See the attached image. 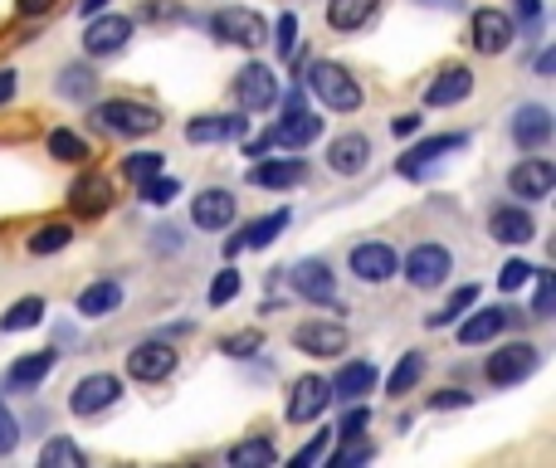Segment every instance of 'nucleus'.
Segmentation results:
<instances>
[{
  "label": "nucleus",
  "mask_w": 556,
  "mask_h": 468,
  "mask_svg": "<svg viewBox=\"0 0 556 468\" xmlns=\"http://www.w3.org/2000/svg\"><path fill=\"white\" fill-rule=\"evenodd\" d=\"M468 400H474L468 390H439V395L429 400V410H458V405H468Z\"/></svg>",
  "instance_id": "obj_51"
},
{
  "label": "nucleus",
  "mask_w": 556,
  "mask_h": 468,
  "mask_svg": "<svg viewBox=\"0 0 556 468\" xmlns=\"http://www.w3.org/2000/svg\"><path fill=\"white\" fill-rule=\"evenodd\" d=\"M273 444L269 439H244V444H234L230 448V464L234 468H273Z\"/></svg>",
  "instance_id": "obj_34"
},
{
  "label": "nucleus",
  "mask_w": 556,
  "mask_h": 468,
  "mask_svg": "<svg viewBox=\"0 0 556 468\" xmlns=\"http://www.w3.org/2000/svg\"><path fill=\"white\" fill-rule=\"evenodd\" d=\"M449 269H454V253H449L444 244H415V249L405 253L410 288H439V283L449 278Z\"/></svg>",
  "instance_id": "obj_4"
},
{
  "label": "nucleus",
  "mask_w": 556,
  "mask_h": 468,
  "mask_svg": "<svg viewBox=\"0 0 556 468\" xmlns=\"http://www.w3.org/2000/svg\"><path fill=\"white\" fill-rule=\"evenodd\" d=\"M513 136H517V146H527V152L546 146L552 142V113H546L542 103H522L513 117Z\"/></svg>",
  "instance_id": "obj_20"
},
{
  "label": "nucleus",
  "mask_w": 556,
  "mask_h": 468,
  "mask_svg": "<svg viewBox=\"0 0 556 468\" xmlns=\"http://www.w3.org/2000/svg\"><path fill=\"white\" fill-rule=\"evenodd\" d=\"M259 347H263L259 332H234V337H224V351H230V356H254Z\"/></svg>",
  "instance_id": "obj_49"
},
{
  "label": "nucleus",
  "mask_w": 556,
  "mask_h": 468,
  "mask_svg": "<svg viewBox=\"0 0 556 468\" xmlns=\"http://www.w3.org/2000/svg\"><path fill=\"white\" fill-rule=\"evenodd\" d=\"M318 136H322V117L302 113L298 93H288V113H283V122H273L259 142H249V156L269 152V146H308V142H318Z\"/></svg>",
  "instance_id": "obj_2"
},
{
  "label": "nucleus",
  "mask_w": 556,
  "mask_h": 468,
  "mask_svg": "<svg viewBox=\"0 0 556 468\" xmlns=\"http://www.w3.org/2000/svg\"><path fill=\"white\" fill-rule=\"evenodd\" d=\"M288 283L302 292L308 302H327V308H337V278H332V269L322 259H302L293 263Z\"/></svg>",
  "instance_id": "obj_11"
},
{
  "label": "nucleus",
  "mask_w": 556,
  "mask_h": 468,
  "mask_svg": "<svg viewBox=\"0 0 556 468\" xmlns=\"http://www.w3.org/2000/svg\"><path fill=\"white\" fill-rule=\"evenodd\" d=\"M332 405V380L322 376H298L288 390V419L293 425H308V419H322V410Z\"/></svg>",
  "instance_id": "obj_8"
},
{
  "label": "nucleus",
  "mask_w": 556,
  "mask_h": 468,
  "mask_svg": "<svg viewBox=\"0 0 556 468\" xmlns=\"http://www.w3.org/2000/svg\"><path fill=\"white\" fill-rule=\"evenodd\" d=\"M210 29H215V39H224V44H240V49L263 44V20L254 15V10H240V5L215 10Z\"/></svg>",
  "instance_id": "obj_9"
},
{
  "label": "nucleus",
  "mask_w": 556,
  "mask_h": 468,
  "mask_svg": "<svg viewBox=\"0 0 556 468\" xmlns=\"http://www.w3.org/2000/svg\"><path fill=\"white\" fill-rule=\"evenodd\" d=\"M293 347L302 351V356H337V351H347V327L341 322H302L298 332H293Z\"/></svg>",
  "instance_id": "obj_13"
},
{
  "label": "nucleus",
  "mask_w": 556,
  "mask_h": 468,
  "mask_svg": "<svg viewBox=\"0 0 556 468\" xmlns=\"http://www.w3.org/2000/svg\"><path fill=\"white\" fill-rule=\"evenodd\" d=\"M249 132V117H224V113H210V117H191L185 122V142L191 146H210V142H234V136Z\"/></svg>",
  "instance_id": "obj_16"
},
{
  "label": "nucleus",
  "mask_w": 556,
  "mask_h": 468,
  "mask_svg": "<svg viewBox=\"0 0 556 468\" xmlns=\"http://www.w3.org/2000/svg\"><path fill=\"white\" fill-rule=\"evenodd\" d=\"M93 83H98V78L88 74L83 64H68L64 74H59V93H64V98H74V103H83V98L93 93Z\"/></svg>",
  "instance_id": "obj_40"
},
{
  "label": "nucleus",
  "mask_w": 556,
  "mask_h": 468,
  "mask_svg": "<svg viewBox=\"0 0 556 468\" xmlns=\"http://www.w3.org/2000/svg\"><path fill=\"white\" fill-rule=\"evenodd\" d=\"M15 10L35 20V15H49V10H54V0H15Z\"/></svg>",
  "instance_id": "obj_54"
},
{
  "label": "nucleus",
  "mask_w": 556,
  "mask_h": 468,
  "mask_svg": "<svg viewBox=\"0 0 556 468\" xmlns=\"http://www.w3.org/2000/svg\"><path fill=\"white\" fill-rule=\"evenodd\" d=\"M396 269H400V259L390 244H357L351 249V273L361 283H386V278H396Z\"/></svg>",
  "instance_id": "obj_17"
},
{
  "label": "nucleus",
  "mask_w": 556,
  "mask_h": 468,
  "mask_svg": "<svg viewBox=\"0 0 556 468\" xmlns=\"http://www.w3.org/2000/svg\"><path fill=\"white\" fill-rule=\"evenodd\" d=\"M176 370V351L166 341H142L127 351V376L132 380H166Z\"/></svg>",
  "instance_id": "obj_14"
},
{
  "label": "nucleus",
  "mask_w": 556,
  "mask_h": 468,
  "mask_svg": "<svg viewBox=\"0 0 556 468\" xmlns=\"http://www.w3.org/2000/svg\"><path fill=\"white\" fill-rule=\"evenodd\" d=\"M390 132H396V136H415V132H419V117H415V113L390 117Z\"/></svg>",
  "instance_id": "obj_52"
},
{
  "label": "nucleus",
  "mask_w": 556,
  "mask_h": 468,
  "mask_svg": "<svg viewBox=\"0 0 556 468\" xmlns=\"http://www.w3.org/2000/svg\"><path fill=\"white\" fill-rule=\"evenodd\" d=\"M507 185H513V195H522V200H546L556 185V166L546 161V156H527V161L513 166Z\"/></svg>",
  "instance_id": "obj_12"
},
{
  "label": "nucleus",
  "mask_w": 556,
  "mask_h": 468,
  "mask_svg": "<svg viewBox=\"0 0 556 468\" xmlns=\"http://www.w3.org/2000/svg\"><path fill=\"white\" fill-rule=\"evenodd\" d=\"M366 425H371V410H366V400H351V410H347V415H341V429H337V434H341V439H357Z\"/></svg>",
  "instance_id": "obj_46"
},
{
  "label": "nucleus",
  "mask_w": 556,
  "mask_h": 468,
  "mask_svg": "<svg viewBox=\"0 0 556 468\" xmlns=\"http://www.w3.org/2000/svg\"><path fill=\"white\" fill-rule=\"evenodd\" d=\"M273 49H279V58L298 54V15H279V25H273Z\"/></svg>",
  "instance_id": "obj_41"
},
{
  "label": "nucleus",
  "mask_w": 556,
  "mask_h": 468,
  "mask_svg": "<svg viewBox=\"0 0 556 468\" xmlns=\"http://www.w3.org/2000/svg\"><path fill=\"white\" fill-rule=\"evenodd\" d=\"M366 161H371V142L361 132H347V136H337V142L327 146V166L337 176H361L366 171Z\"/></svg>",
  "instance_id": "obj_23"
},
{
  "label": "nucleus",
  "mask_w": 556,
  "mask_h": 468,
  "mask_svg": "<svg viewBox=\"0 0 556 468\" xmlns=\"http://www.w3.org/2000/svg\"><path fill=\"white\" fill-rule=\"evenodd\" d=\"M98 122H103L107 132H117V136H152L156 127H161V113L146 107V103L107 98V103H98Z\"/></svg>",
  "instance_id": "obj_3"
},
{
  "label": "nucleus",
  "mask_w": 556,
  "mask_h": 468,
  "mask_svg": "<svg viewBox=\"0 0 556 468\" xmlns=\"http://www.w3.org/2000/svg\"><path fill=\"white\" fill-rule=\"evenodd\" d=\"M513 39H517V29L503 10H478L474 15V49L478 54H503Z\"/></svg>",
  "instance_id": "obj_19"
},
{
  "label": "nucleus",
  "mask_w": 556,
  "mask_h": 468,
  "mask_svg": "<svg viewBox=\"0 0 556 468\" xmlns=\"http://www.w3.org/2000/svg\"><path fill=\"white\" fill-rule=\"evenodd\" d=\"M288 220H293L288 205H283V210H273V214H263V220H249V224H244V234H234V239L224 244V253L234 259L240 249H269V244L288 230Z\"/></svg>",
  "instance_id": "obj_15"
},
{
  "label": "nucleus",
  "mask_w": 556,
  "mask_h": 468,
  "mask_svg": "<svg viewBox=\"0 0 556 468\" xmlns=\"http://www.w3.org/2000/svg\"><path fill=\"white\" fill-rule=\"evenodd\" d=\"M49 156H59V161H83L88 142L78 132H68V127H54V132H49Z\"/></svg>",
  "instance_id": "obj_38"
},
{
  "label": "nucleus",
  "mask_w": 556,
  "mask_h": 468,
  "mask_svg": "<svg viewBox=\"0 0 556 468\" xmlns=\"http://www.w3.org/2000/svg\"><path fill=\"white\" fill-rule=\"evenodd\" d=\"M488 234L497 244H527V239H536V220L527 210H517V205H503V210L488 214Z\"/></svg>",
  "instance_id": "obj_22"
},
{
  "label": "nucleus",
  "mask_w": 556,
  "mask_h": 468,
  "mask_svg": "<svg viewBox=\"0 0 556 468\" xmlns=\"http://www.w3.org/2000/svg\"><path fill=\"white\" fill-rule=\"evenodd\" d=\"M234 292H240V273H234V269H220V273H215V283H210V308H224Z\"/></svg>",
  "instance_id": "obj_45"
},
{
  "label": "nucleus",
  "mask_w": 556,
  "mask_h": 468,
  "mask_svg": "<svg viewBox=\"0 0 556 468\" xmlns=\"http://www.w3.org/2000/svg\"><path fill=\"white\" fill-rule=\"evenodd\" d=\"M254 185H263V191H288V185H302L308 181V166L298 161V156H288V161H259L249 171Z\"/></svg>",
  "instance_id": "obj_24"
},
{
  "label": "nucleus",
  "mask_w": 556,
  "mask_h": 468,
  "mask_svg": "<svg viewBox=\"0 0 556 468\" xmlns=\"http://www.w3.org/2000/svg\"><path fill=\"white\" fill-rule=\"evenodd\" d=\"M117 395H122V380L107 376V370H98V376H83L74 386V395H68V410L74 415H103L107 405H117Z\"/></svg>",
  "instance_id": "obj_7"
},
{
  "label": "nucleus",
  "mask_w": 556,
  "mask_h": 468,
  "mask_svg": "<svg viewBox=\"0 0 556 468\" xmlns=\"http://www.w3.org/2000/svg\"><path fill=\"white\" fill-rule=\"evenodd\" d=\"M39 317H44V298H20V302H10V312L0 317V327L25 332V327H39Z\"/></svg>",
  "instance_id": "obj_35"
},
{
  "label": "nucleus",
  "mask_w": 556,
  "mask_h": 468,
  "mask_svg": "<svg viewBox=\"0 0 556 468\" xmlns=\"http://www.w3.org/2000/svg\"><path fill=\"white\" fill-rule=\"evenodd\" d=\"M68 205H74V214H83V220H98V214L113 205V191H107L103 176H83V181H74V191H68Z\"/></svg>",
  "instance_id": "obj_25"
},
{
  "label": "nucleus",
  "mask_w": 556,
  "mask_h": 468,
  "mask_svg": "<svg viewBox=\"0 0 556 468\" xmlns=\"http://www.w3.org/2000/svg\"><path fill=\"white\" fill-rule=\"evenodd\" d=\"M68 239H74L68 224H39V230L29 234V253H59V249H68Z\"/></svg>",
  "instance_id": "obj_39"
},
{
  "label": "nucleus",
  "mask_w": 556,
  "mask_h": 468,
  "mask_svg": "<svg viewBox=\"0 0 556 468\" xmlns=\"http://www.w3.org/2000/svg\"><path fill=\"white\" fill-rule=\"evenodd\" d=\"M327 429H322V434L318 439H312V444H302L298 448V454H293V468H302V464H318V458H327Z\"/></svg>",
  "instance_id": "obj_50"
},
{
  "label": "nucleus",
  "mask_w": 556,
  "mask_h": 468,
  "mask_svg": "<svg viewBox=\"0 0 556 468\" xmlns=\"http://www.w3.org/2000/svg\"><path fill=\"white\" fill-rule=\"evenodd\" d=\"M371 386H376V366L371 361H347L337 370V380H332V400H361Z\"/></svg>",
  "instance_id": "obj_28"
},
{
  "label": "nucleus",
  "mask_w": 556,
  "mask_h": 468,
  "mask_svg": "<svg viewBox=\"0 0 556 468\" xmlns=\"http://www.w3.org/2000/svg\"><path fill=\"white\" fill-rule=\"evenodd\" d=\"M234 98L244 103V113H263V107L279 103V78L269 64H244L234 74Z\"/></svg>",
  "instance_id": "obj_6"
},
{
  "label": "nucleus",
  "mask_w": 556,
  "mask_h": 468,
  "mask_svg": "<svg viewBox=\"0 0 556 468\" xmlns=\"http://www.w3.org/2000/svg\"><path fill=\"white\" fill-rule=\"evenodd\" d=\"M536 278V302H532V317H552V302H556V283L546 269H532Z\"/></svg>",
  "instance_id": "obj_43"
},
{
  "label": "nucleus",
  "mask_w": 556,
  "mask_h": 468,
  "mask_svg": "<svg viewBox=\"0 0 556 468\" xmlns=\"http://www.w3.org/2000/svg\"><path fill=\"white\" fill-rule=\"evenodd\" d=\"M371 454H376V448H371L366 439L357 434V439H347V444H341L337 454H332V468H357V464H366Z\"/></svg>",
  "instance_id": "obj_42"
},
{
  "label": "nucleus",
  "mask_w": 556,
  "mask_h": 468,
  "mask_svg": "<svg viewBox=\"0 0 556 468\" xmlns=\"http://www.w3.org/2000/svg\"><path fill=\"white\" fill-rule=\"evenodd\" d=\"M503 327H507V312L503 308H478L474 317L458 322V341H464V347H478V341H493Z\"/></svg>",
  "instance_id": "obj_29"
},
{
  "label": "nucleus",
  "mask_w": 556,
  "mask_h": 468,
  "mask_svg": "<svg viewBox=\"0 0 556 468\" xmlns=\"http://www.w3.org/2000/svg\"><path fill=\"white\" fill-rule=\"evenodd\" d=\"M54 366H59V351H35V356H20L15 366L5 370V390H35Z\"/></svg>",
  "instance_id": "obj_27"
},
{
  "label": "nucleus",
  "mask_w": 556,
  "mask_h": 468,
  "mask_svg": "<svg viewBox=\"0 0 556 468\" xmlns=\"http://www.w3.org/2000/svg\"><path fill=\"white\" fill-rule=\"evenodd\" d=\"M39 464L44 468H83L88 454L74 444V439H49V444L39 448Z\"/></svg>",
  "instance_id": "obj_32"
},
{
  "label": "nucleus",
  "mask_w": 556,
  "mask_h": 468,
  "mask_svg": "<svg viewBox=\"0 0 556 468\" xmlns=\"http://www.w3.org/2000/svg\"><path fill=\"white\" fill-rule=\"evenodd\" d=\"M517 5V15L527 20V25H536V15H542V0H513Z\"/></svg>",
  "instance_id": "obj_55"
},
{
  "label": "nucleus",
  "mask_w": 556,
  "mask_h": 468,
  "mask_svg": "<svg viewBox=\"0 0 556 468\" xmlns=\"http://www.w3.org/2000/svg\"><path fill=\"white\" fill-rule=\"evenodd\" d=\"M376 15V0H332L327 5V25L332 29H361Z\"/></svg>",
  "instance_id": "obj_31"
},
{
  "label": "nucleus",
  "mask_w": 556,
  "mask_h": 468,
  "mask_svg": "<svg viewBox=\"0 0 556 468\" xmlns=\"http://www.w3.org/2000/svg\"><path fill=\"white\" fill-rule=\"evenodd\" d=\"M552 68H556V54H552V49H546V54L536 58V74H552Z\"/></svg>",
  "instance_id": "obj_57"
},
{
  "label": "nucleus",
  "mask_w": 556,
  "mask_h": 468,
  "mask_svg": "<svg viewBox=\"0 0 556 468\" xmlns=\"http://www.w3.org/2000/svg\"><path fill=\"white\" fill-rule=\"evenodd\" d=\"M15 88H20V74H15V68H0V107L15 98Z\"/></svg>",
  "instance_id": "obj_53"
},
{
  "label": "nucleus",
  "mask_w": 556,
  "mask_h": 468,
  "mask_svg": "<svg viewBox=\"0 0 556 468\" xmlns=\"http://www.w3.org/2000/svg\"><path fill=\"white\" fill-rule=\"evenodd\" d=\"M161 166H166V156H161V152L122 156V176H127L132 185H142V181H152V176H161Z\"/></svg>",
  "instance_id": "obj_37"
},
{
  "label": "nucleus",
  "mask_w": 556,
  "mask_h": 468,
  "mask_svg": "<svg viewBox=\"0 0 556 468\" xmlns=\"http://www.w3.org/2000/svg\"><path fill=\"white\" fill-rule=\"evenodd\" d=\"M15 444H20V419L10 415V405L0 400V454H15Z\"/></svg>",
  "instance_id": "obj_48"
},
{
  "label": "nucleus",
  "mask_w": 556,
  "mask_h": 468,
  "mask_svg": "<svg viewBox=\"0 0 556 468\" xmlns=\"http://www.w3.org/2000/svg\"><path fill=\"white\" fill-rule=\"evenodd\" d=\"M474 302H478V283H468V288H454V298L444 302V312H429L425 327H435V332H439V327H449V322H458L468 308H474Z\"/></svg>",
  "instance_id": "obj_33"
},
{
  "label": "nucleus",
  "mask_w": 556,
  "mask_h": 468,
  "mask_svg": "<svg viewBox=\"0 0 556 468\" xmlns=\"http://www.w3.org/2000/svg\"><path fill=\"white\" fill-rule=\"evenodd\" d=\"M468 93H474V74H468L464 64H449L444 74L425 88V103L429 107H454V103H464Z\"/></svg>",
  "instance_id": "obj_21"
},
{
  "label": "nucleus",
  "mask_w": 556,
  "mask_h": 468,
  "mask_svg": "<svg viewBox=\"0 0 556 468\" xmlns=\"http://www.w3.org/2000/svg\"><path fill=\"white\" fill-rule=\"evenodd\" d=\"M419 376H425V356H419V351H405V356H400V366L390 370V395H405V390H415Z\"/></svg>",
  "instance_id": "obj_36"
},
{
  "label": "nucleus",
  "mask_w": 556,
  "mask_h": 468,
  "mask_svg": "<svg viewBox=\"0 0 556 468\" xmlns=\"http://www.w3.org/2000/svg\"><path fill=\"white\" fill-rule=\"evenodd\" d=\"M127 39H132V20L127 15H98L93 25H88V35H83V49L88 54H98V58H107V54H117Z\"/></svg>",
  "instance_id": "obj_18"
},
{
  "label": "nucleus",
  "mask_w": 556,
  "mask_h": 468,
  "mask_svg": "<svg viewBox=\"0 0 556 468\" xmlns=\"http://www.w3.org/2000/svg\"><path fill=\"white\" fill-rule=\"evenodd\" d=\"M527 278H532V263L507 259V263H503V273H497V288H503V292H517Z\"/></svg>",
  "instance_id": "obj_47"
},
{
  "label": "nucleus",
  "mask_w": 556,
  "mask_h": 468,
  "mask_svg": "<svg viewBox=\"0 0 556 468\" xmlns=\"http://www.w3.org/2000/svg\"><path fill=\"white\" fill-rule=\"evenodd\" d=\"M425 5H444V10H454V5H458V0H425Z\"/></svg>",
  "instance_id": "obj_58"
},
{
  "label": "nucleus",
  "mask_w": 556,
  "mask_h": 468,
  "mask_svg": "<svg viewBox=\"0 0 556 468\" xmlns=\"http://www.w3.org/2000/svg\"><path fill=\"white\" fill-rule=\"evenodd\" d=\"M536 370V347L532 341H507L503 351H493L483 366V376L493 380V386H517V380H527Z\"/></svg>",
  "instance_id": "obj_5"
},
{
  "label": "nucleus",
  "mask_w": 556,
  "mask_h": 468,
  "mask_svg": "<svg viewBox=\"0 0 556 468\" xmlns=\"http://www.w3.org/2000/svg\"><path fill=\"white\" fill-rule=\"evenodd\" d=\"M308 93L318 98L322 107H332V113H357L361 107V83L341 64H332V58H318V64L308 68Z\"/></svg>",
  "instance_id": "obj_1"
},
{
  "label": "nucleus",
  "mask_w": 556,
  "mask_h": 468,
  "mask_svg": "<svg viewBox=\"0 0 556 468\" xmlns=\"http://www.w3.org/2000/svg\"><path fill=\"white\" fill-rule=\"evenodd\" d=\"M191 220L201 224V230H224V224L234 220V195L230 191H201L191 205Z\"/></svg>",
  "instance_id": "obj_26"
},
{
  "label": "nucleus",
  "mask_w": 556,
  "mask_h": 468,
  "mask_svg": "<svg viewBox=\"0 0 556 468\" xmlns=\"http://www.w3.org/2000/svg\"><path fill=\"white\" fill-rule=\"evenodd\" d=\"M176 195H181V185H176L171 176H166V181H161V176H152V181H142V200H146V205H171Z\"/></svg>",
  "instance_id": "obj_44"
},
{
  "label": "nucleus",
  "mask_w": 556,
  "mask_h": 468,
  "mask_svg": "<svg viewBox=\"0 0 556 468\" xmlns=\"http://www.w3.org/2000/svg\"><path fill=\"white\" fill-rule=\"evenodd\" d=\"M117 302H122V288H117L113 278L88 283V288L78 292V312H83V317H107V312H117Z\"/></svg>",
  "instance_id": "obj_30"
},
{
  "label": "nucleus",
  "mask_w": 556,
  "mask_h": 468,
  "mask_svg": "<svg viewBox=\"0 0 556 468\" xmlns=\"http://www.w3.org/2000/svg\"><path fill=\"white\" fill-rule=\"evenodd\" d=\"M103 5H107V0H78V15L88 20V15H98V10H103Z\"/></svg>",
  "instance_id": "obj_56"
},
{
  "label": "nucleus",
  "mask_w": 556,
  "mask_h": 468,
  "mask_svg": "<svg viewBox=\"0 0 556 468\" xmlns=\"http://www.w3.org/2000/svg\"><path fill=\"white\" fill-rule=\"evenodd\" d=\"M464 142H468L464 132H449V136H425V142H419V146H410V152L400 156V161H396V171L405 176V181H419V176H425L429 166L439 161V156H444V152H458V146H464Z\"/></svg>",
  "instance_id": "obj_10"
}]
</instances>
